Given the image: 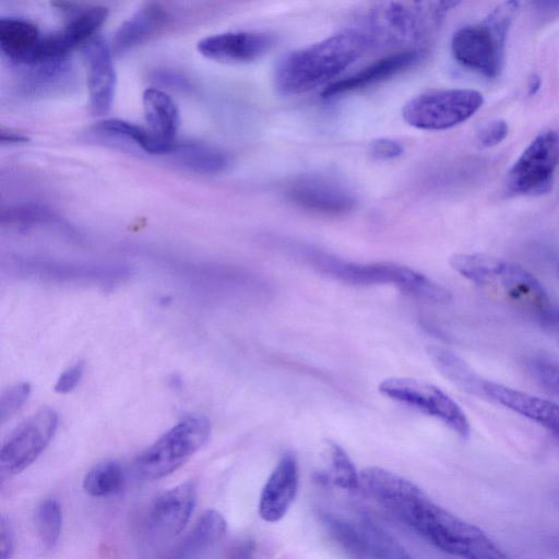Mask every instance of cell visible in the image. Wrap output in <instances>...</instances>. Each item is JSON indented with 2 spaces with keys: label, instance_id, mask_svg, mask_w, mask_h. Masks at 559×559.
Returning <instances> with one entry per match:
<instances>
[{
  "label": "cell",
  "instance_id": "cell-4",
  "mask_svg": "<svg viewBox=\"0 0 559 559\" xmlns=\"http://www.w3.org/2000/svg\"><path fill=\"white\" fill-rule=\"evenodd\" d=\"M518 10V1L503 2L483 22L459 28L451 40L454 59L486 78H497L503 68L506 39Z\"/></svg>",
  "mask_w": 559,
  "mask_h": 559
},
{
  "label": "cell",
  "instance_id": "cell-13",
  "mask_svg": "<svg viewBox=\"0 0 559 559\" xmlns=\"http://www.w3.org/2000/svg\"><path fill=\"white\" fill-rule=\"evenodd\" d=\"M67 10L72 13L69 22L61 29L43 36L36 62L67 58L73 48L97 35L108 15V10L100 5Z\"/></svg>",
  "mask_w": 559,
  "mask_h": 559
},
{
  "label": "cell",
  "instance_id": "cell-32",
  "mask_svg": "<svg viewBox=\"0 0 559 559\" xmlns=\"http://www.w3.org/2000/svg\"><path fill=\"white\" fill-rule=\"evenodd\" d=\"M48 210L37 204H22L3 210L1 213L2 223L15 225H32L49 218Z\"/></svg>",
  "mask_w": 559,
  "mask_h": 559
},
{
  "label": "cell",
  "instance_id": "cell-21",
  "mask_svg": "<svg viewBox=\"0 0 559 559\" xmlns=\"http://www.w3.org/2000/svg\"><path fill=\"white\" fill-rule=\"evenodd\" d=\"M170 20L169 12L159 3H146L128 17L116 31L111 49L122 53L157 34Z\"/></svg>",
  "mask_w": 559,
  "mask_h": 559
},
{
  "label": "cell",
  "instance_id": "cell-36",
  "mask_svg": "<svg viewBox=\"0 0 559 559\" xmlns=\"http://www.w3.org/2000/svg\"><path fill=\"white\" fill-rule=\"evenodd\" d=\"M83 372L84 362H75L60 374L55 384V391L60 394H67L71 392L81 381Z\"/></svg>",
  "mask_w": 559,
  "mask_h": 559
},
{
  "label": "cell",
  "instance_id": "cell-22",
  "mask_svg": "<svg viewBox=\"0 0 559 559\" xmlns=\"http://www.w3.org/2000/svg\"><path fill=\"white\" fill-rule=\"evenodd\" d=\"M43 36L37 26L22 17L0 19V49L12 62L31 66L38 59Z\"/></svg>",
  "mask_w": 559,
  "mask_h": 559
},
{
  "label": "cell",
  "instance_id": "cell-8",
  "mask_svg": "<svg viewBox=\"0 0 559 559\" xmlns=\"http://www.w3.org/2000/svg\"><path fill=\"white\" fill-rule=\"evenodd\" d=\"M484 104L481 93L471 88L435 90L405 103L404 121L421 130H445L469 119Z\"/></svg>",
  "mask_w": 559,
  "mask_h": 559
},
{
  "label": "cell",
  "instance_id": "cell-7",
  "mask_svg": "<svg viewBox=\"0 0 559 559\" xmlns=\"http://www.w3.org/2000/svg\"><path fill=\"white\" fill-rule=\"evenodd\" d=\"M211 424L201 415L182 418L135 460L138 475L157 480L180 468L207 441Z\"/></svg>",
  "mask_w": 559,
  "mask_h": 559
},
{
  "label": "cell",
  "instance_id": "cell-1",
  "mask_svg": "<svg viewBox=\"0 0 559 559\" xmlns=\"http://www.w3.org/2000/svg\"><path fill=\"white\" fill-rule=\"evenodd\" d=\"M379 504L437 549L460 559H510L479 527L435 503L417 485L381 467L360 473Z\"/></svg>",
  "mask_w": 559,
  "mask_h": 559
},
{
  "label": "cell",
  "instance_id": "cell-24",
  "mask_svg": "<svg viewBox=\"0 0 559 559\" xmlns=\"http://www.w3.org/2000/svg\"><path fill=\"white\" fill-rule=\"evenodd\" d=\"M227 523L216 510L204 511L190 533L169 554V559H186L197 556L217 544L225 535Z\"/></svg>",
  "mask_w": 559,
  "mask_h": 559
},
{
  "label": "cell",
  "instance_id": "cell-19",
  "mask_svg": "<svg viewBox=\"0 0 559 559\" xmlns=\"http://www.w3.org/2000/svg\"><path fill=\"white\" fill-rule=\"evenodd\" d=\"M299 486V466L293 453L284 454L265 481L259 500V514L265 522L282 520Z\"/></svg>",
  "mask_w": 559,
  "mask_h": 559
},
{
  "label": "cell",
  "instance_id": "cell-20",
  "mask_svg": "<svg viewBox=\"0 0 559 559\" xmlns=\"http://www.w3.org/2000/svg\"><path fill=\"white\" fill-rule=\"evenodd\" d=\"M421 55L420 49L393 51L353 75L330 83L322 92V97H337L388 80L414 66Z\"/></svg>",
  "mask_w": 559,
  "mask_h": 559
},
{
  "label": "cell",
  "instance_id": "cell-15",
  "mask_svg": "<svg viewBox=\"0 0 559 559\" xmlns=\"http://www.w3.org/2000/svg\"><path fill=\"white\" fill-rule=\"evenodd\" d=\"M274 36L263 32H225L199 40V52L216 61L246 63L260 59L274 46Z\"/></svg>",
  "mask_w": 559,
  "mask_h": 559
},
{
  "label": "cell",
  "instance_id": "cell-3",
  "mask_svg": "<svg viewBox=\"0 0 559 559\" xmlns=\"http://www.w3.org/2000/svg\"><path fill=\"white\" fill-rule=\"evenodd\" d=\"M459 2H381L371 7L357 26L366 37L369 50L417 49L439 28L444 15Z\"/></svg>",
  "mask_w": 559,
  "mask_h": 559
},
{
  "label": "cell",
  "instance_id": "cell-6",
  "mask_svg": "<svg viewBox=\"0 0 559 559\" xmlns=\"http://www.w3.org/2000/svg\"><path fill=\"white\" fill-rule=\"evenodd\" d=\"M310 259L319 270L345 283L389 284L405 294L431 302H447L451 298L443 286L405 265L392 262H348L320 252H312Z\"/></svg>",
  "mask_w": 559,
  "mask_h": 559
},
{
  "label": "cell",
  "instance_id": "cell-18",
  "mask_svg": "<svg viewBox=\"0 0 559 559\" xmlns=\"http://www.w3.org/2000/svg\"><path fill=\"white\" fill-rule=\"evenodd\" d=\"M481 395L539 425L559 442L558 404L488 380L483 381Z\"/></svg>",
  "mask_w": 559,
  "mask_h": 559
},
{
  "label": "cell",
  "instance_id": "cell-12",
  "mask_svg": "<svg viewBox=\"0 0 559 559\" xmlns=\"http://www.w3.org/2000/svg\"><path fill=\"white\" fill-rule=\"evenodd\" d=\"M58 416L45 407L21 423L0 450V479L4 481L33 464L52 439Z\"/></svg>",
  "mask_w": 559,
  "mask_h": 559
},
{
  "label": "cell",
  "instance_id": "cell-34",
  "mask_svg": "<svg viewBox=\"0 0 559 559\" xmlns=\"http://www.w3.org/2000/svg\"><path fill=\"white\" fill-rule=\"evenodd\" d=\"M509 132L503 119H493L484 124L477 132V141L481 147L489 148L501 143Z\"/></svg>",
  "mask_w": 559,
  "mask_h": 559
},
{
  "label": "cell",
  "instance_id": "cell-28",
  "mask_svg": "<svg viewBox=\"0 0 559 559\" xmlns=\"http://www.w3.org/2000/svg\"><path fill=\"white\" fill-rule=\"evenodd\" d=\"M330 469L317 473L321 484H333L347 491H357L360 487V474L357 473L347 453L337 443L329 441L326 445Z\"/></svg>",
  "mask_w": 559,
  "mask_h": 559
},
{
  "label": "cell",
  "instance_id": "cell-35",
  "mask_svg": "<svg viewBox=\"0 0 559 559\" xmlns=\"http://www.w3.org/2000/svg\"><path fill=\"white\" fill-rule=\"evenodd\" d=\"M370 154L376 159H393L404 152L403 145L393 139L381 138L371 142Z\"/></svg>",
  "mask_w": 559,
  "mask_h": 559
},
{
  "label": "cell",
  "instance_id": "cell-31",
  "mask_svg": "<svg viewBox=\"0 0 559 559\" xmlns=\"http://www.w3.org/2000/svg\"><path fill=\"white\" fill-rule=\"evenodd\" d=\"M527 370L540 386L559 399V362L535 358L527 362Z\"/></svg>",
  "mask_w": 559,
  "mask_h": 559
},
{
  "label": "cell",
  "instance_id": "cell-26",
  "mask_svg": "<svg viewBox=\"0 0 559 559\" xmlns=\"http://www.w3.org/2000/svg\"><path fill=\"white\" fill-rule=\"evenodd\" d=\"M95 131L129 141L146 153L154 155H169L176 146V142L168 143L155 138L147 128H143L136 123L109 118L95 124Z\"/></svg>",
  "mask_w": 559,
  "mask_h": 559
},
{
  "label": "cell",
  "instance_id": "cell-39",
  "mask_svg": "<svg viewBox=\"0 0 559 559\" xmlns=\"http://www.w3.org/2000/svg\"><path fill=\"white\" fill-rule=\"evenodd\" d=\"M26 141H27V136H25L19 132L1 129V132H0L1 144L22 143V142H26Z\"/></svg>",
  "mask_w": 559,
  "mask_h": 559
},
{
  "label": "cell",
  "instance_id": "cell-38",
  "mask_svg": "<svg viewBox=\"0 0 559 559\" xmlns=\"http://www.w3.org/2000/svg\"><path fill=\"white\" fill-rule=\"evenodd\" d=\"M538 318L540 323L551 331L552 333L559 335V308H549L546 307L538 313Z\"/></svg>",
  "mask_w": 559,
  "mask_h": 559
},
{
  "label": "cell",
  "instance_id": "cell-9",
  "mask_svg": "<svg viewBox=\"0 0 559 559\" xmlns=\"http://www.w3.org/2000/svg\"><path fill=\"white\" fill-rule=\"evenodd\" d=\"M318 518L349 559H412L397 539L369 519L348 520L326 511Z\"/></svg>",
  "mask_w": 559,
  "mask_h": 559
},
{
  "label": "cell",
  "instance_id": "cell-2",
  "mask_svg": "<svg viewBox=\"0 0 559 559\" xmlns=\"http://www.w3.org/2000/svg\"><path fill=\"white\" fill-rule=\"evenodd\" d=\"M368 50L358 28L343 29L285 55L275 69V86L286 95L308 92L335 79Z\"/></svg>",
  "mask_w": 559,
  "mask_h": 559
},
{
  "label": "cell",
  "instance_id": "cell-25",
  "mask_svg": "<svg viewBox=\"0 0 559 559\" xmlns=\"http://www.w3.org/2000/svg\"><path fill=\"white\" fill-rule=\"evenodd\" d=\"M171 155L178 164L198 174H217L229 165L225 151L204 142L177 143Z\"/></svg>",
  "mask_w": 559,
  "mask_h": 559
},
{
  "label": "cell",
  "instance_id": "cell-29",
  "mask_svg": "<svg viewBox=\"0 0 559 559\" xmlns=\"http://www.w3.org/2000/svg\"><path fill=\"white\" fill-rule=\"evenodd\" d=\"M124 484V473L121 465L114 460H107L94 465L84 476L83 489L94 498H107L118 493Z\"/></svg>",
  "mask_w": 559,
  "mask_h": 559
},
{
  "label": "cell",
  "instance_id": "cell-16",
  "mask_svg": "<svg viewBox=\"0 0 559 559\" xmlns=\"http://www.w3.org/2000/svg\"><path fill=\"white\" fill-rule=\"evenodd\" d=\"M197 503L192 481L179 484L158 495L148 510V524L158 536L171 538L188 524Z\"/></svg>",
  "mask_w": 559,
  "mask_h": 559
},
{
  "label": "cell",
  "instance_id": "cell-10",
  "mask_svg": "<svg viewBox=\"0 0 559 559\" xmlns=\"http://www.w3.org/2000/svg\"><path fill=\"white\" fill-rule=\"evenodd\" d=\"M386 397L409 405L442 421L461 438H468L471 427L460 405L438 386L411 378H388L379 384Z\"/></svg>",
  "mask_w": 559,
  "mask_h": 559
},
{
  "label": "cell",
  "instance_id": "cell-40",
  "mask_svg": "<svg viewBox=\"0 0 559 559\" xmlns=\"http://www.w3.org/2000/svg\"><path fill=\"white\" fill-rule=\"evenodd\" d=\"M540 87V79L537 75H533L528 82V93L534 95Z\"/></svg>",
  "mask_w": 559,
  "mask_h": 559
},
{
  "label": "cell",
  "instance_id": "cell-23",
  "mask_svg": "<svg viewBox=\"0 0 559 559\" xmlns=\"http://www.w3.org/2000/svg\"><path fill=\"white\" fill-rule=\"evenodd\" d=\"M142 104L150 132L160 141L175 142L180 123V112L175 100L166 92L148 87L143 92Z\"/></svg>",
  "mask_w": 559,
  "mask_h": 559
},
{
  "label": "cell",
  "instance_id": "cell-30",
  "mask_svg": "<svg viewBox=\"0 0 559 559\" xmlns=\"http://www.w3.org/2000/svg\"><path fill=\"white\" fill-rule=\"evenodd\" d=\"M36 531L43 548L51 550L59 542L62 530V510L55 498L44 499L35 513Z\"/></svg>",
  "mask_w": 559,
  "mask_h": 559
},
{
  "label": "cell",
  "instance_id": "cell-11",
  "mask_svg": "<svg viewBox=\"0 0 559 559\" xmlns=\"http://www.w3.org/2000/svg\"><path fill=\"white\" fill-rule=\"evenodd\" d=\"M558 164L559 134L554 130L542 131L508 171V189L521 195H542L550 190Z\"/></svg>",
  "mask_w": 559,
  "mask_h": 559
},
{
  "label": "cell",
  "instance_id": "cell-27",
  "mask_svg": "<svg viewBox=\"0 0 559 559\" xmlns=\"http://www.w3.org/2000/svg\"><path fill=\"white\" fill-rule=\"evenodd\" d=\"M427 353L436 368L449 381L453 382L461 390L481 395L484 380L478 378L460 357L438 346L428 347Z\"/></svg>",
  "mask_w": 559,
  "mask_h": 559
},
{
  "label": "cell",
  "instance_id": "cell-33",
  "mask_svg": "<svg viewBox=\"0 0 559 559\" xmlns=\"http://www.w3.org/2000/svg\"><path fill=\"white\" fill-rule=\"evenodd\" d=\"M31 385L27 382H20L8 389L0 399V417L3 423L17 412L27 400Z\"/></svg>",
  "mask_w": 559,
  "mask_h": 559
},
{
  "label": "cell",
  "instance_id": "cell-37",
  "mask_svg": "<svg viewBox=\"0 0 559 559\" xmlns=\"http://www.w3.org/2000/svg\"><path fill=\"white\" fill-rule=\"evenodd\" d=\"M14 552V533L9 519H0V559H11Z\"/></svg>",
  "mask_w": 559,
  "mask_h": 559
},
{
  "label": "cell",
  "instance_id": "cell-17",
  "mask_svg": "<svg viewBox=\"0 0 559 559\" xmlns=\"http://www.w3.org/2000/svg\"><path fill=\"white\" fill-rule=\"evenodd\" d=\"M83 55L87 67L90 107L94 115H103L109 110L116 88L112 49L96 35L83 45Z\"/></svg>",
  "mask_w": 559,
  "mask_h": 559
},
{
  "label": "cell",
  "instance_id": "cell-5",
  "mask_svg": "<svg viewBox=\"0 0 559 559\" xmlns=\"http://www.w3.org/2000/svg\"><path fill=\"white\" fill-rule=\"evenodd\" d=\"M449 262L455 272L469 282L532 307L537 313L548 307L542 283L514 262L483 253H457Z\"/></svg>",
  "mask_w": 559,
  "mask_h": 559
},
{
  "label": "cell",
  "instance_id": "cell-14",
  "mask_svg": "<svg viewBox=\"0 0 559 559\" xmlns=\"http://www.w3.org/2000/svg\"><path fill=\"white\" fill-rule=\"evenodd\" d=\"M286 194L299 207L324 215L346 214L356 204L354 195L342 185L318 176L294 180Z\"/></svg>",
  "mask_w": 559,
  "mask_h": 559
}]
</instances>
